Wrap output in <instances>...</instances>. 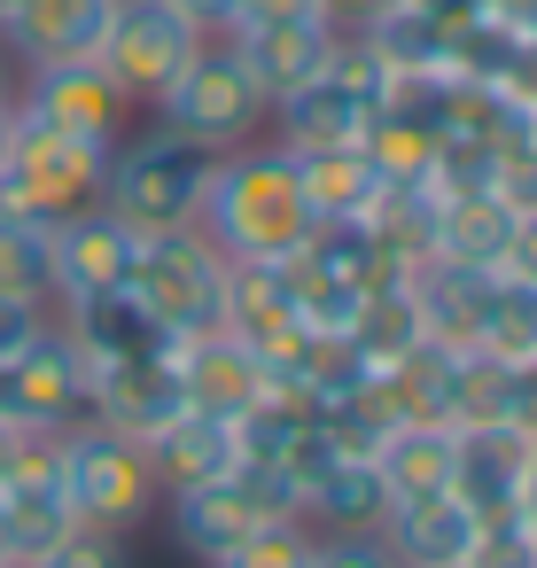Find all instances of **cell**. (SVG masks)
Returning <instances> with one entry per match:
<instances>
[{
	"label": "cell",
	"mask_w": 537,
	"mask_h": 568,
	"mask_svg": "<svg viewBox=\"0 0 537 568\" xmlns=\"http://www.w3.org/2000/svg\"><path fill=\"white\" fill-rule=\"evenodd\" d=\"M234 265H288L312 242V203L296 180V156L273 149H226L211 156V187H203V219H195Z\"/></svg>",
	"instance_id": "1"
},
{
	"label": "cell",
	"mask_w": 537,
	"mask_h": 568,
	"mask_svg": "<svg viewBox=\"0 0 537 568\" xmlns=\"http://www.w3.org/2000/svg\"><path fill=\"white\" fill-rule=\"evenodd\" d=\"M203 187H211V149H195L172 125L125 133L110 149V180H102V211L125 219L141 242L149 234H180L203 219Z\"/></svg>",
	"instance_id": "2"
},
{
	"label": "cell",
	"mask_w": 537,
	"mask_h": 568,
	"mask_svg": "<svg viewBox=\"0 0 537 568\" xmlns=\"http://www.w3.org/2000/svg\"><path fill=\"white\" fill-rule=\"evenodd\" d=\"M110 149L118 141H87V133H63L48 118H32L17 102V133H9V164H0V211L17 219H71L87 203H102V180H110Z\"/></svg>",
	"instance_id": "3"
},
{
	"label": "cell",
	"mask_w": 537,
	"mask_h": 568,
	"mask_svg": "<svg viewBox=\"0 0 537 568\" xmlns=\"http://www.w3.org/2000/svg\"><path fill=\"white\" fill-rule=\"evenodd\" d=\"M55 444H63V498H71V514L87 521V529H118V537H133L149 514H156V475H149V452L133 444V436H118V428H102V420H71V428H55Z\"/></svg>",
	"instance_id": "4"
},
{
	"label": "cell",
	"mask_w": 537,
	"mask_h": 568,
	"mask_svg": "<svg viewBox=\"0 0 537 568\" xmlns=\"http://www.w3.org/2000/svg\"><path fill=\"white\" fill-rule=\"evenodd\" d=\"M273 110H265V94H257V79L242 71V55L226 48V40H203L195 48V63L164 87V102H156V125H172V133H188L195 149H211V156H226V149H242V141H257V125H265Z\"/></svg>",
	"instance_id": "5"
},
{
	"label": "cell",
	"mask_w": 537,
	"mask_h": 568,
	"mask_svg": "<svg viewBox=\"0 0 537 568\" xmlns=\"http://www.w3.org/2000/svg\"><path fill=\"white\" fill-rule=\"evenodd\" d=\"M133 296L172 327V335H211L219 327V296H226V250L203 226L180 234H149L133 257Z\"/></svg>",
	"instance_id": "6"
},
{
	"label": "cell",
	"mask_w": 537,
	"mask_h": 568,
	"mask_svg": "<svg viewBox=\"0 0 537 568\" xmlns=\"http://www.w3.org/2000/svg\"><path fill=\"white\" fill-rule=\"evenodd\" d=\"M211 32H195L172 0H118L110 9V32H102V71L125 87V102L133 110H156L164 102V87L195 63V48H203Z\"/></svg>",
	"instance_id": "7"
},
{
	"label": "cell",
	"mask_w": 537,
	"mask_h": 568,
	"mask_svg": "<svg viewBox=\"0 0 537 568\" xmlns=\"http://www.w3.org/2000/svg\"><path fill=\"white\" fill-rule=\"evenodd\" d=\"M180 413H188V389H180L172 351H156V358H102V366H87V420H102V428H118V436L149 444V436H156V428H172Z\"/></svg>",
	"instance_id": "8"
},
{
	"label": "cell",
	"mask_w": 537,
	"mask_h": 568,
	"mask_svg": "<svg viewBox=\"0 0 537 568\" xmlns=\"http://www.w3.org/2000/svg\"><path fill=\"white\" fill-rule=\"evenodd\" d=\"M219 40L242 55V71H250V79H257V94H265V110H281L288 94L320 87V79H327V55H335V24H327V17L234 24V32H219Z\"/></svg>",
	"instance_id": "9"
},
{
	"label": "cell",
	"mask_w": 537,
	"mask_h": 568,
	"mask_svg": "<svg viewBox=\"0 0 537 568\" xmlns=\"http://www.w3.org/2000/svg\"><path fill=\"white\" fill-rule=\"evenodd\" d=\"M48 257H55V304H79V296H102V288L133 281L141 234L125 219H110L102 203H87V211L48 226Z\"/></svg>",
	"instance_id": "10"
},
{
	"label": "cell",
	"mask_w": 537,
	"mask_h": 568,
	"mask_svg": "<svg viewBox=\"0 0 537 568\" xmlns=\"http://www.w3.org/2000/svg\"><path fill=\"white\" fill-rule=\"evenodd\" d=\"M110 9L118 0H9V9H0V48H9V63H24V71L94 63L102 32H110Z\"/></svg>",
	"instance_id": "11"
},
{
	"label": "cell",
	"mask_w": 537,
	"mask_h": 568,
	"mask_svg": "<svg viewBox=\"0 0 537 568\" xmlns=\"http://www.w3.org/2000/svg\"><path fill=\"white\" fill-rule=\"evenodd\" d=\"M9 420L17 428H71L87 420V358L63 327L32 335L9 358Z\"/></svg>",
	"instance_id": "12"
},
{
	"label": "cell",
	"mask_w": 537,
	"mask_h": 568,
	"mask_svg": "<svg viewBox=\"0 0 537 568\" xmlns=\"http://www.w3.org/2000/svg\"><path fill=\"white\" fill-rule=\"evenodd\" d=\"M17 102L63 133H87V141H125V125H133V102L102 63H48L17 87Z\"/></svg>",
	"instance_id": "13"
},
{
	"label": "cell",
	"mask_w": 537,
	"mask_h": 568,
	"mask_svg": "<svg viewBox=\"0 0 537 568\" xmlns=\"http://www.w3.org/2000/svg\"><path fill=\"white\" fill-rule=\"evenodd\" d=\"M382 545L397 552V568H467L483 552V514L459 490H428V498H389L382 514Z\"/></svg>",
	"instance_id": "14"
},
{
	"label": "cell",
	"mask_w": 537,
	"mask_h": 568,
	"mask_svg": "<svg viewBox=\"0 0 537 568\" xmlns=\"http://www.w3.org/2000/svg\"><path fill=\"white\" fill-rule=\"evenodd\" d=\"M164 521H172V545L195 560V568H219L257 521H273L265 506H257V490L242 483V467L234 475H219V483H195V490H164Z\"/></svg>",
	"instance_id": "15"
},
{
	"label": "cell",
	"mask_w": 537,
	"mask_h": 568,
	"mask_svg": "<svg viewBox=\"0 0 537 568\" xmlns=\"http://www.w3.org/2000/svg\"><path fill=\"white\" fill-rule=\"evenodd\" d=\"M172 366H180L188 405H195V413H219V420H242V413L273 389L265 366H257V351H250L242 335H226V327L180 335V343H172Z\"/></svg>",
	"instance_id": "16"
},
{
	"label": "cell",
	"mask_w": 537,
	"mask_h": 568,
	"mask_svg": "<svg viewBox=\"0 0 537 568\" xmlns=\"http://www.w3.org/2000/svg\"><path fill=\"white\" fill-rule=\"evenodd\" d=\"M63 312H71L63 335L79 343L87 366H102V358H156V351L180 343V335L133 296V281H125V288H102V296H79V304H63Z\"/></svg>",
	"instance_id": "17"
},
{
	"label": "cell",
	"mask_w": 537,
	"mask_h": 568,
	"mask_svg": "<svg viewBox=\"0 0 537 568\" xmlns=\"http://www.w3.org/2000/svg\"><path fill=\"white\" fill-rule=\"evenodd\" d=\"M149 475H156V490H195V483H219V475H234L242 467V428L234 420H219V413H180L172 428H156L149 444Z\"/></svg>",
	"instance_id": "18"
},
{
	"label": "cell",
	"mask_w": 537,
	"mask_h": 568,
	"mask_svg": "<svg viewBox=\"0 0 537 568\" xmlns=\"http://www.w3.org/2000/svg\"><path fill=\"white\" fill-rule=\"evenodd\" d=\"M521 467H529V436L521 428H459V459H452V490L483 514V521H506L514 498H521Z\"/></svg>",
	"instance_id": "19"
},
{
	"label": "cell",
	"mask_w": 537,
	"mask_h": 568,
	"mask_svg": "<svg viewBox=\"0 0 537 568\" xmlns=\"http://www.w3.org/2000/svg\"><path fill=\"white\" fill-rule=\"evenodd\" d=\"M288 156H296V149H288ZM296 180H304L312 226H358V219L374 211V195L389 187V180L374 172L366 141H358V149H304V156H296Z\"/></svg>",
	"instance_id": "20"
},
{
	"label": "cell",
	"mask_w": 537,
	"mask_h": 568,
	"mask_svg": "<svg viewBox=\"0 0 537 568\" xmlns=\"http://www.w3.org/2000/svg\"><path fill=\"white\" fill-rule=\"evenodd\" d=\"M382 514H389V483H382L374 452H343V459L312 483V498H304V521H312L320 537H358V529H382Z\"/></svg>",
	"instance_id": "21"
},
{
	"label": "cell",
	"mask_w": 537,
	"mask_h": 568,
	"mask_svg": "<svg viewBox=\"0 0 537 568\" xmlns=\"http://www.w3.org/2000/svg\"><path fill=\"white\" fill-rule=\"evenodd\" d=\"M452 459H459V428H452V420H397V428L374 444V467H382L389 498L452 490Z\"/></svg>",
	"instance_id": "22"
},
{
	"label": "cell",
	"mask_w": 537,
	"mask_h": 568,
	"mask_svg": "<svg viewBox=\"0 0 537 568\" xmlns=\"http://www.w3.org/2000/svg\"><path fill=\"white\" fill-rule=\"evenodd\" d=\"M273 125H281V149H358L366 141V125H374V102H358L351 87H335V79H320V87H304V94H288L281 110H273Z\"/></svg>",
	"instance_id": "23"
},
{
	"label": "cell",
	"mask_w": 537,
	"mask_h": 568,
	"mask_svg": "<svg viewBox=\"0 0 537 568\" xmlns=\"http://www.w3.org/2000/svg\"><path fill=\"white\" fill-rule=\"evenodd\" d=\"M506 234H514V211L498 195H444V211H436V265H452V273H498Z\"/></svg>",
	"instance_id": "24"
},
{
	"label": "cell",
	"mask_w": 537,
	"mask_h": 568,
	"mask_svg": "<svg viewBox=\"0 0 537 568\" xmlns=\"http://www.w3.org/2000/svg\"><path fill=\"white\" fill-rule=\"evenodd\" d=\"M296 320V296H288V273L281 265H234L226 257V296H219V327L242 335V343H265L273 327Z\"/></svg>",
	"instance_id": "25"
},
{
	"label": "cell",
	"mask_w": 537,
	"mask_h": 568,
	"mask_svg": "<svg viewBox=\"0 0 537 568\" xmlns=\"http://www.w3.org/2000/svg\"><path fill=\"white\" fill-rule=\"evenodd\" d=\"M514 413V366H498L490 351H452V382H444V420L452 428H498ZM514 428V420H506Z\"/></svg>",
	"instance_id": "26"
},
{
	"label": "cell",
	"mask_w": 537,
	"mask_h": 568,
	"mask_svg": "<svg viewBox=\"0 0 537 568\" xmlns=\"http://www.w3.org/2000/svg\"><path fill=\"white\" fill-rule=\"evenodd\" d=\"M475 351H490L498 366H514V374H529L537 366V288L529 281H490V296H483V327H475Z\"/></svg>",
	"instance_id": "27"
},
{
	"label": "cell",
	"mask_w": 537,
	"mask_h": 568,
	"mask_svg": "<svg viewBox=\"0 0 537 568\" xmlns=\"http://www.w3.org/2000/svg\"><path fill=\"white\" fill-rule=\"evenodd\" d=\"M366 156H374V172H382L389 187H428V172H436V125H421V118H405V110H374Z\"/></svg>",
	"instance_id": "28"
},
{
	"label": "cell",
	"mask_w": 537,
	"mask_h": 568,
	"mask_svg": "<svg viewBox=\"0 0 537 568\" xmlns=\"http://www.w3.org/2000/svg\"><path fill=\"white\" fill-rule=\"evenodd\" d=\"M0 296H32L55 304V257H48V226L0 211Z\"/></svg>",
	"instance_id": "29"
},
{
	"label": "cell",
	"mask_w": 537,
	"mask_h": 568,
	"mask_svg": "<svg viewBox=\"0 0 537 568\" xmlns=\"http://www.w3.org/2000/svg\"><path fill=\"white\" fill-rule=\"evenodd\" d=\"M312 545H320L312 521H257L219 568H312Z\"/></svg>",
	"instance_id": "30"
},
{
	"label": "cell",
	"mask_w": 537,
	"mask_h": 568,
	"mask_svg": "<svg viewBox=\"0 0 537 568\" xmlns=\"http://www.w3.org/2000/svg\"><path fill=\"white\" fill-rule=\"evenodd\" d=\"M490 195L521 219V211H537V141L521 133V141H506L498 156H490Z\"/></svg>",
	"instance_id": "31"
},
{
	"label": "cell",
	"mask_w": 537,
	"mask_h": 568,
	"mask_svg": "<svg viewBox=\"0 0 537 568\" xmlns=\"http://www.w3.org/2000/svg\"><path fill=\"white\" fill-rule=\"evenodd\" d=\"M125 552H133V537H118V529H71L63 545H48L32 568H125Z\"/></svg>",
	"instance_id": "32"
},
{
	"label": "cell",
	"mask_w": 537,
	"mask_h": 568,
	"mask_svg": "<svg viewBox=\"0 0 537 568\" xmlns=\"http://www.w3.org/2000/svg\"><path fill=\"white\" fill-rule=\"evenodd\" d=\"M312 568H397V552L382 545V529H358V537H320Z\"/></svg>",
	"instance_id": "33"
},
{
	"label": "cell",
	"mask_w": 537,
	"mask_h": 568,
	"mask_svg": "<svg viewBox=\"0 0 537 568\" xmlns=\"http://www.w3.org/2000/svg\"><path fill=\"white\" fill-rule=\"evenodd\" d=\"M55 320H48V304H32V296H0V366H9L32 335H48Z\"/></svg>",
	"instance_id": "34"
},
{
	"label": "cell",
	"mask_w": 537,
	"mask_h": 568,
	"mask_svg": "<svg viewBox=\"0 0 537 568\" xmlns=\"http://www.w3.org/2000/svg\"><path fill=\"white\" fill-rule=\"evenodd\" d=\"M498 273H506V281H529V288H537V211H521V219H514V234H506V257H498Z\"/></svg>",
	"instance_id": "35"
},
{
	"label": "cell",
	"mask_w": 537,
	"mask_h": 568,
	"mask_svg": "<svg viewBox=\"0 0 537 568\" xmlns=\"http://www.w3.org/2000/svg\"><path fill=\"white\" fill-rule=\"evenodd\" d=\"M514 537L537 560V436H529V467H521V498H514Z\"/></svg>",
	"instance_id": "36"
},
{
	"label": "cell",
	"mask_w": 537,
	"mask_h": 568,
	"mask_svg": "<svg viewBox=\"0 0 537 568\" xmlns=\"http://www.w3.org/2000/svg\"><path fill=\"white\" fill-rule=\"evenodd\" d=\"M397 0H320V17L335 24V32H366L374 17H389Z\"/></svg>",
	"instance_id": "37"
},
{
	"label": "cell",
	"mask_w": 537,
	"mask_h": 568,
	"mask_svg": "<svg viewBox=\"0 0 537 568\" xmlns=\"http://www.w3.org/2000/svg\"><path fill=\"white\" fill-rule=\"evenodd\" d=\"M288 17H320V0H242L234 24H288ZM226 24V32H234Z\"/></svg>",
	"instance_id": "38"
},
{
	"label": "cell",
	"mask_w": 537,
	"mask_h": 568,
	"mask_svg": "<svg viewBox=\"0 0 537 568\" xmlns=\"http://www.w3.org/2000/svg\"><path fill=\"white\" fill-rule=\"evenodd\" d=\"M172 9H180V17H188L195 32H211V40H219V32H226V24L242 17V0H172Z\"/></svg>",
	"instance_id": "39"
},
{
	"label": "cell",
	"mask_w": 537,
	"mask_h": 568,
	"mask_svg": "<svg viewBox=\"0 0 537 568\" xmlns=\"http://www.w3.org/2000/svg\"><path fill=\"white\" fill-rule=\"evenodd\" d=\"M405 9H421V17H436V24L452 32V24H467V17H483V0H405Z\"/></svg>",
	"instance_id": "40"
},
{
	"label": "cell",
	"mask_w": 537,
	"mask_h": 568,
	"mask_svg": "<svg viewBox=\"0 0 537 568\" xmlns=\"http://www.w3.org/2000/svg\"><path fill=\"white\" fill-rule=\"evenodd\" d=\"M24 436H32V428H17V420H0V475H9V459L24 452Z\"/></svg>",
	"instance_id": "41"
},
{
	"label": "cell",
	"mask_w": 537,
	"mask_h": 568,
	"mask_svg": "<svg viewBox=\"0 0 537 568\" xmlns=\"http://www.w3.org/2000/svg\"><path fill=\"white\" fill-rule=\"evenodd\" d=\"M17 102V63H9V48H0V110Z\"/></svg>",
	"instance_id": "42"
},
{
	"label": "cell",
	"mask_w": 537,
	"mask_h": 568,
	"mask_svg": "<svg viewBox=\"0 0 537 568\" xmlns=\"http://www.w3.org/2000/svg\"><path fill=\"white\" fill-rule=\"evenodd\" d=\"M125 568H195V560H188V552L172 545V560H141V552H125Z\"/></svg>",
	"instance_id": "43"
},
{
	"label": "cell",
	"mask_w": 537,
	"mask_h": 568,
	"mask_svg": "<svg viewBox=\"0 0 537 568\" xmlns=\"http://www.w3.org/2000/svg\"><path fill=\"white\" fill-rule=\"evenodd\" d=\"M9 133H17V102L0 110V164H9Z\"/></svg>",
	"instance_id": "44"
},
{
	"label": "cell",
	"mask_w": 537,
	"mask_h": 568,
	"mask_svg": "<svg viewBox=\"0 0 537 568\" xmlns=\"http://www.w3.org/2000/svg\"><path fill=\"white\" fill-rule=\"evenodd\" d=\"M0 560H9V545H0Z\"/></svg>",
	"instance_id": "45"
},
{
	"label": "cell",
	"mask_w": 537,
	"mask_h": 568,
	"mask_svg": "<svg viewBox=\"0 0 537 568\" xmlns=\"http://www.w3.org/2000/svg\"><path fill=\"white\" fill-rule=\"evenodd\" d=\"M0 568H17V560H0Z\"/></svg>",
	"instance_id": "46"
},
{
	"label": "cell",
	"mask_w": 537,
	"mask_h": 568,
	"mask_svg": "<svg viewBox=\"0 0 537 568\" xmlns=\"http://www.w3.org/2000/svg\"><path fill=\"white\" fill-rule=\"evenodd\" d=\"M0 9H9V0H0Z\"/></svg>",
	"instance_id": "47"
}]
</instances>
